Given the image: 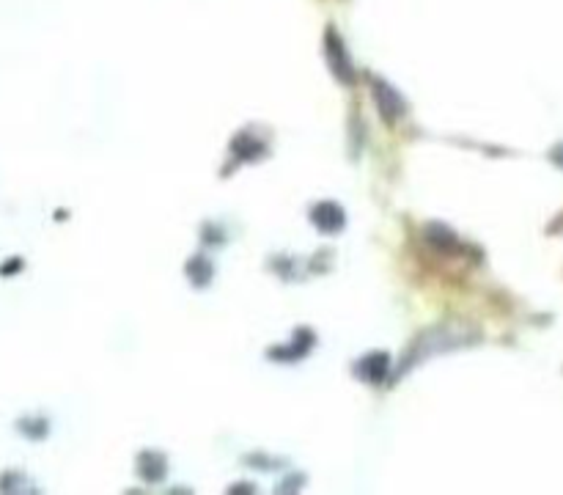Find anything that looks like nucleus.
Segmentation results:
<instances>
[{"label": "nucleus", "mask_w": 563, "mask_h": 495, "mask_svg": "<svg viewBox=\"0 0 563 495\" xmlns=\"http://www.w3.org/2000/svg\"><path fill=\"white\" fill-rule=\"evenodd\" d=\"M484 339L476 328L462 325V322H443L418 333V339L412 341L407 355L401 358V374L410 372L412 366H418L432 355H443V352L462 350V347H476L478 341Z\"/></svg>", "instance_id": "f257e3e1"}, {"label": "nucleus", "mask_w": 563, "mask_h": 495, "mask_svg": "<svg viewBox=\"0 0 563 495\" xmlns=\"http://www.w3.org/2000/svg\"><path fill=\"white\" fill-rule=\"evenodd\" d=\"M369 88H371V97H374V105H377V113L382 116L385 124H396V121L404 119V113H407V102L401 97L396 88L385 83L382 77H371L369 80Z\"/></svg>", "instance_id": "f03ea898"}, {"label": "nucleus", "mask_w": 563, "mask_h": 495, "mask_svg": "<svg viewBox=\"0 0 563 495\" xmlns=\"http://www.w3.org/2000/svg\"><path fill=\"white\" fill-rule=\"evenodd\" d=\"M325 58L330 72L336 75V80L341 86H352L355 83V69H352V58H349L344 39L338 36V31L330 25L325 31Z\"/></svg>", "instance_id": "7ed1b4c3"}, {"label": "nucleus", "mask_w": 563, "mask_h": 495, "mask_svg": "<svg viewBox=\"0 0 563 495\" xmlns=\"http://www.w3.org/2000/svg\"><path fill=\"white\" fill-rule=\"evenodd\" d=\"M311 220H314V226L322 234H338V231L347 226V215H344V209L336 201H319L311 209Z\"/></svg>", "instance_id": "20e7f679"}, {"label": "nucleus", "mask_w": 563, "mask_h": 495, "mask_svg": "<svg viewBox=\"0 0 563 495\" xmlns=\"http://www.w3.org/2000/svg\"><path fill=\"white\" fill-rule=\"evenodd\" d=\"M390 372V358L388 352H369L366 358H360L355 363V374H358L363 383L379 385Z\"/></svg>", "instance_id": "39448f33"}, {"label": "nucleus", "mask_w": 563, "mask_h": 495, "mask_svg": "<svg viewBox=\"0 0 563 495\" xmlns=\"http://www.w3.org/2000/svg\"><path fill=\"white\" fill-rule=\"evenodd\" d=\"M138 476L143 482H163L168 476V460H165L163 451L146 449L138 457Z\"/></svg>", "instance_id": "423d86ee"}, {"label": "nucleus", "mask_w": 563, "mask_h": 495, "mask_svg": "<svg viewBox=\"0 0 563 495\" xmlns=\"http://www.w3.org/2000/svg\"><path fill=\"white\" fill-rule=\"evenodd\" d=\"M423 237L432 242L437 251H456V234L451 229H445L443 223H429L426 229H423Z\"/></svg>", "instance_id": "0eeeda50"}, {"label": "nucleus", "mask_w": 563, "mask_h": 495, "mask_svg": "<svg viewBox=\"0 0 563 495\" xmlns=\"http://www.w3.org/2000/svg\"><path fill=\"white\" fill-rule=\"evenodd\" d=\"M231 152L237 154L239 160H256V157L264 154V143H261L259 138H253L250 132H239L237 138H234Z\"/></svg>", "instance_id": "6e6552de"}, {"label": "nucleus", "mask_w": 563, "mask_h": 495, "mask_svg": "<svg viewBox=\"0 0 563 495\" xmlns=\"http://www.w3.org/2000/svg\"><path fill=\"white\" fill-rule=\"evenodd\" d=\"M187 275H190V281H193L195 286H206L209 281H212V275H215V267H212V262L206 259V256H195V259H190V264H187Z\"/></svg>", "instance_id": "1a4fd4ad"}, {"label": "nucleus", "mask_w": 563, "mask_h": 495, "mask_svg": "<svg viewBox=\"0 0 563 495\" xmlns=\"http://www.w3.org/2000/svg\"><path fill=\"white\" fill-rule=\"evenodd\" d=\"M17 427H20L22 435H28V438H44V435H47V421H42V418H22Z\"/></svg>", "instance_id": "9d476101"}, {"label": "nucleus", "mask_w": 563, "mask_h": 495, "mask_svg": "<svg viewBox=\"0 0 563 495\" xmlns=\"http://www.w3.org/2000/svg\"><path fill=\"white\" fill-rule=\"evenodd\" d=\"M553 160H555V163H561V165H563V143L553 152Z\"/></svg>", "instance_id": "9b49d317"}]
</instances>
